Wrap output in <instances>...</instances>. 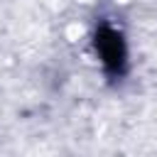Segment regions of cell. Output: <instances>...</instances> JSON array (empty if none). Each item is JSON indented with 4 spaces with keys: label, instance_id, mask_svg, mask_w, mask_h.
Wrapping results in <instances>:
<instances>
[{
    "label": "cell",
    "instance_id": "1",
    "mask_svg": "<svg viewBox=\"0 0 157 157\" xmlns=\"http://www.w3.org/2000/svg\"><path fill=\"white\" fill-rule=\"evenodd\" d=\"M96 49H98V56H101V61H103V66H105V71L110 76H120L125 71L128 49H125V42H123L120 32L103 25L96 32Z\"/></svg>",
    "mask_w": 157,
    "mask_h": 157
}]
</instances>
